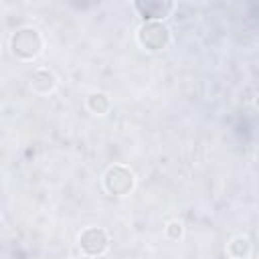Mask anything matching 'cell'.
<instances>
[{"label": "cell", "mask_w": 259, "mask_h": 259, "mask_svg": "<svg viewBox=\"0 0 259 259\" xmlns=\"http://www.w3.org/2000/svg\"><path fill=\"white\" fill-rule=\"evenodd\" d=\"M45 40L34 26H20L10 36V51L18 61H34L42 53Z\"/></svg>", "instance_id": "obj_1"}, {"label": "cell", "mask_w": 259, "mask_h": 259, "mask_svg": "<svg viewBox=\"0 0 259 259\" xmlns=\"http://www.w3.org/2000/svg\"><path fill=\"white\" fill-rule=\"evenodd\" d=\"M103 188L113 196H127L136 188V174L125 164H113L103 172Z\"/></svg>", "instance_id": "obj_2"}, {"label": "cell", "mask_w": 259, "mask_h": 259, "mask_svg": "<svg viewBox=\"0 0 259 259\" xmlns=\"http://www.w3.org/2000/svg\"><path fill=\"white\" fill-rule=\"evenodd\" d=\"M136 40L148 53L164 51L170 45V28L164 22H142L136 32Z\"/></svg>", "instance_id": "obj_3"}, {"label": "cell", "mask_w": 259, "mask_h": 259, "mask_svg": "<svg viewBox=\"0 0 259 259\" xmlns=\"http://www.w3.org/2000/svg\"><path fill=\"white\" fill-rule=\"evenodd\" d=\"M79 249L85 257H101L109 249V235L103 227H87L79 235Z\"/></svg>", "instance_id": "obj_4"}, {"label": "cell", "mask_w": 259, "mask_h": 259, "mask_svg": "<svg viewBox=\"0 0 259 259\" xmlns=\"http://www.w3.org/2000/svg\"><path fill=\"white\" fill-rule=\"evenodd\" d=\"M132 6L144 18V22H162L174 10V2L168 0H136Z\"/></svg>", "instance_id": "obj_5"}, {"label": "cell", "mask_w": 259, "mask_h": 259, "mask_svg": "<svg viewBox=\"0 0 259 259\" xmlns=\"http://www.w3.org/2000/svg\"><path fill=\"white\" fill-rule=\"evenodd\" d=\"M28 85H30V89H32L36 95H51V93L57 89L59 79H57V75H55L51 69H47V67H36V69L30 73V77H28Z\"/></svg>", "instance_id": "obj_6"}, {"label": "cell", "mask_w": 259, "mask_h": 259, "mask_svg": "<svg viewBox=\"0 0 259 259\" xmlns=\"http://www.w3.org/2000/svg\"><path fill=\"white\" fill-rule=\"evenodd\" d=\"M85 105L93 115H107L111 109V99L105 91H91L85 99Z\"/></svg>", "instance_id": "obj_7"}, {"label": "cell", "mask_w": 259, "mask_h": 259, "mask_svg": "<svg viewBox=\"0 0 259 259\" xmlns=\"http://www.w3.org/2000/svg\"><path fill=\"white\" fill-rule=\"evenodd\" d=\"M253 251V245H251V239L245 237V235H235L229 243H227V255L231 259H247Z\"/></svg>", "instance_id": "obj_8"}, {"label": "cell", "mask_w": 259, "mask_h": 259, "mask_svg": "<svg viewBox=\"0 0 259 259\" xmlns=\"http://www.w3.org/2000/svg\"><path fill=\"white\" fill-rule=\"evenodd\" d=\"M164 233H166V237H168L170 241H180V239L184 237V223L178 221V219H172V221L166 223Z\"/></svg>", "instance_id": "obj_9"}, {"label": "cell", "mask_w": 259, "mask_h": 259, "mask_svg": "<svg viewBox=\"0 0 259 259\" xmlns=\"http://www.w3.org/2000/svg\"><path fill=\"white\" fill-rule=\"evenodd\" d=\"M69 259H83V257H69Z\"/></svg>", "instance_id": "obj_10"}, {"label": "cell", "mask_w": 259, "mask_h": 259, "mask_svg": "<svg viewBox=\"0 0 259 259\" xmlns=\"http://www.w3.org/2000/svg\"><path fill=\"white\" fill-rule=\"evenodd\" d=\"M142 259H152V257H142Z\"/></svg>", "instance_id": "obj_11"}]
</instances>
